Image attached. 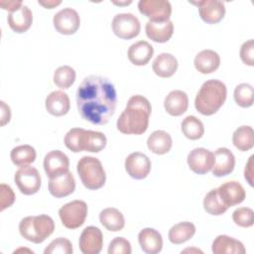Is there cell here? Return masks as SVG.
Here are the masks:
<instances>
[{
    "label": "cell",
    "mask_w": 254,
    "mask_h": 254,
    "mask_svg": "<svg viewBox=\"0 0 254 254\" xmlns=\"http://www.w3.org/2000/svg\"><path fill=\"white\" fill-rule=\"evenodd\" d=\"M117 102L113 83L104 76L88 75L76 90V105L82 119L94 125H104L114 114Z\"/></svg>",
    "instance_id": "cell-1"
},
{
    "label": "cell",
    "mask_w": 254,
    "mask_h": 254,
    "mask_svg": "<svg viewBox=\"0 0 254 254\" xmlns=\"http://www.w3.org/2000/svg\"><path fill=\"white\" fill-rule=\"evenodd\" d=\"M151 112V103L146 97L140 94L133 95L117 119L116 127L123 134L141 135L148 129Z\"/></svg>",
    "instance_id": "cell-2"
},
{
    "label": "cell",
    "mask_w": 254,
    "mask_h": 254,
    "mask_svg": "<svg viewBox=\"0 0 254 254\" xmlns=\"http://www.w3.org/2000/svg\"><path fill=\"white\" fill-rule=\"evenodd\" d=\"M226 95L227 88L222 81L218 79L206 80L195 96V109L204 116L213 115L224 104Z\"/></svg>",
    "instance_id": "cell-3"
},
{
    "label": "cell",
    "mask_w": 254,
    "mask_h": 254,
    "mask_svg": "<svg viewBox=\"0 0 254 254\" xmlns=\"http://www.w3.org/2000/svg\"><path fill=\"white\" fill-rule=\"evenodd\" d=\"M65 147L73 153L81 151L98 153L106 146L107 139L102 132L71 128L64 136Z\"/></svg>",
    "instance_id": "cell-4"
},
{
    "label": "cell",
    "mask_w": 254,
    "mask_h": 254,
    "mask_svg": "<svg viewBox=\"0 0 254 254\" xmlns=\"http://www.w3.org/2000/svg\"><path fill=\"white\" fill-rule=\"evenodd\" d=\"M55 230V222L48 214L31 215L21 219L19 232L26 240L39 244L44 242Z\"/></svg>",
    "instance_id": "cell-5"
},
{
    "label": "cell",
    "mask_w": 254,
    "mask_h": 254,
    "mask_svg": "<svg viewBox=\"0 0 254 254\" xmlns=\"http://www.w3.org/2000/svg\"><path fill=\"white\" fill-rule=\"evenodd\" d=\"M76 171L82 185L88 190H98L105 184V171L97 158L90 156L82 157L77 162Z\"/></svg>",
    "instance_id": "cell-6"
},
{
    "label": "cell",
    "mask_w": 254,
    "mask_h": 254,
    "mask_svg": "<svg viewBox=\"0 0 254 254\" xmlns=\"http://www.w3.org/2000/svg\"><path fill=\"white\" fill-rule=\"evenodd\" d=\"M87 211L88 208L85 201L75 199L64 204L59 209V215L64 227L75 229L84 223Z\"/></svg>",
    "instance_id": "cell-7"
},
{
    "label": "cell",
    "mask_w": 254,
    "mask_h": 254,
    "mask_svg": "<svg viewBox=\"0 0 254 254\" xmlns=\"http://www.w3.org/2000/svg\"><path fill=\"white\" fill-rule=\"evenodd\" d=\"M14 181L19 190L25 195L37 193L42 184L39 171L31 166L20 167V169L15 173Z\"/></svg>",
    "instance_id": "cell-8"
},
{
    "label": "cell",
    "mask_w": 254,
    "mask_h": 254,
    "mask_svg": "<svg viewBox=\"0 0 254 254\" xmlns=\"http://www.w3.org/2000/svg\"><path fill=\"white\" fill-rule=\"evenodd\" d=\"M112 31L120 39L130 40L137 37L141 31L139 19L132 13L116 14L112 20Z\"/></svg>",
    "instance_id": "cell-9"
},
{
    "label": "cell",
    "mask_w": 254,
    "mask_h": 254,
    "mask_svg": "<svg viewBox=\"0 0 254 254\" xmlns=\"http://www.w3.org/2000/svg\"><path fill=\"white\" fill-rule=\"evenodd\" d=\"M138 9L151 22L156 23L169 21L172 14V5L166 0H140Z\"/></svg>",
    "instance_id": "cell-10"
},
{
    "label": "cell",
    "mask_w": 254,
    "mask_h": 254,
    "mask_svg": "<svg viewBox=\"0 0 254 254\" xmlns=\"http://www.w3.org/2000/svg\"><path fill=\"white\" fill-rule=\"evenodd\" d=\"M53 24L60 34L72 35L80 26V18L74 9L64 8L55 14Z\"/></svg>",
    "instance_id": "cell-11"
},
{
    "label": "cell",
    "mask_w": 254,
    "mask_h": 254,
    "mask_svg": "<svg viewBox=\"0 0 254 254\" xmlns=\"http://www.w3.org/2000/svg\"><path fill=\"white\" fill-rule=\"evenodd\" d=\"M125 170L135 180L145 179L151 171L150 159L141 152H133L125 159Z\"/></svg>",
    "instance_id": "cell-12"
},
{
    "label": "cell",
    "mask_w": 254,
    "mask_h": 254,
    "mask_svg": "<svg viewBox=\"0 0 254 254\" xmlns=\"http://www.w3.org/2000/svg\"><path fill=\"white\" fill-rule=\"evenodd\" d=\"M78 245L83 254H98L103 246L101 230L95 226L85 227L79 236Z\"/></svg>",
    "instance_id": "cell-13"
},
{
    "label": "cell",
    "mask_w": 254,
    "mask_h": 254,
    "mask_svg": "<svg viewBox=\"0 0 254 254\" xmlns=\"http://www.w3.org/2000/svg\"><path fill=\"white\" fill-rule=\"evenodd\" d=\"M187 161L193 173L204 175L212 169L213 153L204 148H195L189 153Z\"/></svg>",
    "instance_id": "cell-14"
},
{
    "label": "cell",
    "mask_w": 254,
    "mask_h": 254,
    "mask_svg": "<svg viewBox=\"0 0 254 254\" xmlns=\"http://www.w3.org/2000/svg\"><path fill=\"white\" fill-rule=\"evenodd\" d=\"M190 3L197 5L201 20L207 24H216L220 22L225 15V6L222 1L202 0Z\"/></svg>",
    "instance_id": "cell-15"
},
{
    "label": "cell",
    "mask_w": 254,
    "mask_h": 254,
    "mask_svg": "<svg viewBox=\"0 0 254 254\" xmlns=\"http://www.w3.org/2000/svg\"><path fill=\"white\" fill-rule=\"evenodd\" d=\"M217 191L219 197L227 208L241 203L246 196L244 188L236 181L225 182L217 188Z\"/></svg>",
    "instance_id": "cell-16"
},
{
    "label": "cell",
    "mask_w": 254,
    "mask_h": 254,
    "mask_svg": "<svg viewBox=\"0 0 254 254\" xmlns=\"http://www.w3.org/2000/svg\"><path fill=\"white\" fill-rule=\"evenodd\" d=\"M69 168L68 157L60 150L50 151L44 159V169L49 178L66 173Z\"/></svg>",
    "instance_id": "cell-17"
},
{
    "label": "cell",
    "mask_w": 254,
    "mask_h": 254,
    "mask_svg": "<svg viewBox=\"0 0 254 254\" xmlns=\"http://www.w3.org/2000/svg\"><path fill=\"white\" fill-rule=\"evenodd\" d=\"M235 167V157L233 153L225 148L220 147L213 153V166L211 169L212 175L215 177H224L232 173Z\"/></svg>",
    "instance_id": "cell-18"
},
{
    "label": "cell",
    "mask_w": 254,
    "mask_h": 254,
    "mask_svg": "<svg viewBox=\"0 0 254 254\" xmlns=\"http://www.w3.org/2000/svg\"><path fill=\"white\" fill-rule=\"evenodd\" d=\"M74 190L75 180L73 175L69 171L59 176L50 178L49 191L53 196L57 198L67 196L71 194L74 191Z\"/></svg>",
    "instance_id": "cell-19"
},
{
    "label": "cell",
    "mask_w": 254,
    "mask_h": 254,
    "mask_svg": "<svg viewBox=\"0 0 254 254\" xmlns=\"http://www.w3.org/2000/svg\"><path fill=\"white\" fill-rule=\"evenodd\" d=\"M138 242L141 249L147 254H157L163 248L161 233L151 227L143 228L138 234Z\"/></svg>",
    "instance_id": "cell-20"
},
{
    "label": "cell",
    "mask_w": 254,
    "mask_h": 254,
    "mask_svg": "<svg viewBox=\"0 0 254 254\" xmlns=\"http://www.w3.org/2000/svg\"><path fill=\"white\" fill-rule=\"evenodd\" d=\"M47 111L57 117L65 115L70 108V101L67 94L62 90L52 91L45 101Z\"/></svg>",
    "instance_id": "cell-21"
},
{
    "label": "cell",
    "mask_w": 254,
    "mask_h": 254,
    "mask_svg": "<svg viewBox=\"0 0 254 254\" xmlns=\"http://www.w3.org/2000/svg\"><path fill=\"white\" fill-rule=\"evenodd\" d=\"M164 107L167 113L172 116L183 115L189 107L188 94L183 90H172L164 100Z\"/></svg>",
    "instance_id": "cell-22"
},
{
    "label": "cell",
    "mask_w": 254,
    "mask_h": 254,
    "mask_svg": "<svg viewBox=\"0 0 254 254\" xmlns=\"http://www.w3.org/2000/svg\"><path fill=\"white\" fill-rule=\"evenodd\" d=\"M9 27L16 33L21 34L27 32L33 23V13L30 8L23 5L19 10L8 14Z\"/></svg>",
    "instance_id": "cell-23"
},
{
    "label": "cell",
    "mask_w": 254,
    "mask_h": 254,
    "mask_svg": "<svg viewBox=\"0 0 254 254\" xmlns=\"http://www.w3.org/2000/svg\"><path fill=\"white\" fill-rule=\"evenodd\" d=\"M212 253L214 254H244L246 252L243 243L228 235H218L212 242Z\"/></svg>",
    "instance_id": "cell-24"
},
{
    "label": "cell",
    "mask_w": 254,
    "mask_h": 254,
    "mask_svg": "<svg viewBox=\"0 0 254 254\" xmlns=\"http://www.w3.org/2000/svg\"><path fill=\"white\" fill-rule=\"evenodd\" d=\"M193 64L200 73H212L220 65V57L212 50H202L195 56Z\"/></svg>",
    "instance_id": "cell-25"
},
{
    "label": "cell",
    "mask_w": 254,
    "mask_h": 254,
    "mask_svg": "<svg viewBox=\"0 0 254 254\" xmlns=\"http://www.w3.org/2000/svg\"><path fill=\"white\" fill-rule=\"evenodd\" d=\"M146 35L149 39L156 43L168 42L174 33V24L172 21L156 23L148 21L145 27Z\"/></svg>",
    "instance_id": "cell-26"
},
{
    "label": "cell",
    "mask_w": 254,
    "mask_h": 254,
    "mask_svg": "<svg viewBox=\"0 0 254 254\" xmlns=\"http://www.w3.org/2000/svg\"><path fill=\"white\" fill-rule=\"evenodd\" d=\"M154 49L146 41H138L128 49V60L135 65H145L152 59Z\"/></svg>",
    "instance_id": "cell-27"
},
{
    "label": "cell",
    "mask_w": 254,
    "mask_h": 254,
    "mask_svg": "<svg viewBox=\"0 0 254 254\" xmlns=\"http://www.w3.org/2000/svg\"><path fill=\"white\" fill-rule=\"evenodd\" d=\"M153 71L160 77H171L178 68V61L172 54L162 53L156 57L152 64Z\"/></svg>",
    "instance_id": "cell-28"
},
{
    "label": "cell",
    "mask_w": 254,
    "mask_h": 254,
    "mask_svg": "<svg viewBox=\"0 0 254 254\" xmlns=\"http://www.w3.org/2000/svg\"><path fill=\"white\" fill-rule=\"evenodd\" d=\"M173 145L171 135L164 130H156L147 139L148 149L157 155L167 154Z\"/></svg>",
    "instance_id": "cell-29"
},
{
    "label": "cell",
    "mask_w": 254,
    "mask_h": 254,
    "mask_svg": "<svg viewBox=\"0 0 254 254\" xmlns=\"http://www.w3.org/2000/svg\"><path fill=\"white\" fill-rule=\"evenodd\" d=\"M100 223L109 231H120L125 226V218L120 210L115 207H107L99 213Z\"/></svg>",
    "instance_id": "cell-30"
},
{
    "label": "cell",
    "mask_w": 254,
    "mask_h": 254,
    "mask_svg": "<svg viewBox=\"0 0 254 254\" xmlns=\"http://www.w3.org/2000/svg\"><path fill=\"white\" fill-rule=\"evenodd\" d=\"M195 233V226L190 221H183L175 224L169 230V240L176 245L189 241Z\"/></svg>",
    "instance_id": "cell-31"
},
{
    "label": "cell",
    "mask_w": 254,
    "mask_h": 254,
    "mask_svg": "<svg viewBox=\"0 0 254 254\" xmlns=\"http://www.w3.org/2000/svg\"><path fill=\"white\" fill-rule=\"evenodd\" d=\"M232 143L239 151L246 152L254 146V131L251 126L242 125L232 135Z\"/></svg>",
    "instance_id": "cell-32"
},
{
    "label": "cell",
    "mask_w": 254,
    "mask_h": 254,
    "mask_svg": "<svg viewBox=\"0 0 254 254\" xmlns=\"http://www.w3.org/2000/svg\"><path fill=\"white\" fill-rule=\"evenodd\" d=\"M37 157V153L34 147L30 145H20L12 149L10 158L12 163L17 167L29 166L34 163Z\"/></svg>",
    "instance_id": "cell-33"
},
{
    "label": "cell",
    "mask_w": 254,
    "mask_h": 254,
    "mask_svg": "<svg viewBox=\"0 0 254 254\" xmlns=\"http://www.w3.org/2000/svg\"><path fill=\"white\" fill-rule=\"evenodd\" d=\"M183 134L190 140L200 139L204 133V127L202 122L193 115L187 116L181 124Z\"/></svg>",
    "instance_id": "cell-34"
},
{
    "label": "cell",
    "mask_w": 254,
    "mask_h": 254,
    "mask_svg": "<svg viewBox=\"0 0 254 254\" xmlns=\"http://www.w3.org/2000/svg\"><path fill=\"white\" fill-rule=\"evenodd\" d=\"M203 208L211 215H221L228 209L219 197L217 189H212L206 193L203 198Z\"/></svg>",
    "instance_id": "cell-35"
},
{
    "label": "cell",
    "mask_w": 254,
    "mask_h": 254,
    "mask_svg": "<svg viewBox=\"0 0 254 254\" xmlns=\"http://www.w3.org/2000/svg\"><path fill=\"white\" fill-rule=\"evenodd\" d=\"M75 70L69 65H62L55 70L54 82L63 89L69 88L75 80Z\"/></svg>",
    "instance_id": "cell-36"
},
{
    "label": "cell",
    "mask_w": 254,
    "mask_h": 254,
    "mask_svg": "<svg viewBox=\"0 0 254 254\" xmlns=\"http://www.w3.org/2000/svg\"><path fill=\"white\" fill-rule=\"evenodd\" d=\"M233 96L236 104L240 107L247 108L252 106L254 101L252 85L246 82L238 84L234 89Z\"/></svg>",
    "instance_id": "cell-37"
},
{
    "label": "cell",
    "mask_w": 254,
    "mask_h": 254,
    "mask_svg": "<svg viewBox=\"0 0 254 254\" xmlns=\"http://www.w3.org/2000/svg\"><path fill=\"white\" fill-rule=\"evenodd\" d=\"M45 254H71V242L64 237H59L53 240L44 250Z\"/></svg>",
    "instance_id": "cell-38"
},
{
    "label": "cell",
    "mask_w": 254,
    "mask_h": 254,
    "mask_svg": "<svg viewBox=\"0 0 254 254\" xmlns=\"http://www.w3.org/2000/svg\"><path fill=\"white\" fill-rule=\"evenodd\" d=\"M234 223L240 227H251L254 223V212L250 207H238L232 213Z\"/></svg>",
    "instance_id": "cell-39"
},
{
    "label": "cell",
    "mask_w": 254,
    "mask_h": 254,
    "mask_svg": "<svg viewBox=\"0 0 254 254\" xmlns=\"http://www.w3.org/2000/svg\"><path fill=\"white\" fill-rule=\"evenodd\" d=\"M107 252L108 254H131V244L124 237H115L109 243Z\"/></svg>",
    "instance_id": "cell-40"
},
{
    "label": "cell",
    "mask_w": 254,
    "mask_h": 254,
    "mask_svg": "<svg viewBox=\"0 0 254 254\" xmlns=\"http://www.w3.org/2000/svg\"><path fill=\"white\" fill-rule=\"evenodd\" d=\"M15 201V193L10 186L6 184L0 185V210L10 207Z\"/></svg>",
    "instance_id": "cell-41"
},
{
    "label": "cell",
    "mask_w": 254,
    "mask_h": 254,
    "mask_svg": "<svg viewBox=\"0 0 254 254\" xmlns=\"http://www.w3.org/2000/svg\"><path fill=\"white\" fill-rule=\"evenodd\" d=\"M239 55L243 64L249 66L254 65V41L252 39L242 44Z\"/></svg>",
    "instance_id": "cell-42"
},
{
    "label": "cell",
    "mask_w": 254,
    "mask_h": 254,
    "mask_svg": "<svg viewBox=\"0 0 254 254\" xmlns=\"http://www.w3.org/2000/svg\"><path fill=\"white\" fill-rule=\"evenodd\" d=\"M0 6L4 10H8L10 12H14L19 10L23 6L22 1H16V0H1L0 1Z\"/></svg>",
    "instance_id": "cell-43"
},
{
    "label": "cell",
    "mask_w": 254,
    "mask_h": 254,
    "mask_svg": "<svg viewBox=\"0 0 254 254\" xmlns=\"http://www.w3.org/2000/svg\"><path fill=\"white\" fill-rule=\"evenodd\" d=\"M0 106H1V119H0L1 122H0V125L4 126L7 123H9V121L11 119V110H10V107L3 100L0 101Z\"/></svg>",
    "instance_id": "cell-44"
},
{
    "label": "cell",
    "mask_w": 254,
    "mask_h": 254,
    "mask_svg": "<svg viewBox=\"0 0 254 254\" xmlns=\"http://www.w3.org/2000/svg\"><path fill=\"white\" fill-rule=\"evenodd\" d=\"M253 158L254 156H251L245 166V170H244V178L245 180L248 182V184L253 187Z\"/></svg>",
    "instance_id": "cell-45"
},
{
    "label": "cell",
    "mask_w": 254,
    "mask_h": 254,
    "mask_svg": "<svg viewBox=\"0 0 254 254\" xmlns=\"http://www.w3.org/2000/svg\"><path fill=\"white\" fill-rule=\"evenodd\" d=\"M38 3L47 9H53V8L59 6L62 3V1L61 0H44V1L39 0Z\"/></svg>",
    "instance_id": "cell-46"
},
{
    "label": "cell",
    "mask_w": 254,
    "mask_h": 254,
    "mask_svg": "<svg viewBox=\"0 0 254 254\" xmlns=\"http://www.w3.org/2000/svg\"><path fill=\"white\" fill-rule=\"evenodd\" d=\"M113 4L115 5H119V6H122V5H129L132 3V1H125V2H116V1H113L112 2Z\"/></svg>",
    "instance_id": "cell-47"
},
{
    "label": "cell",
    "mask_w": 254,
    "mask_h": 254,
    "mask_svg": "<svg viewBox=\"0 0 254 254\" xmlns=\"http://www.w3.org/2000/svg\"><path fill=\"white\" fill-rule=\"evenodd\" d=\"M187 251H196V252H199V253H202V251H200V250H198V249H186V250H184V251H182V252H187Z\"/></svg>",
    "instance_id": "cell-48"
}]
</instances>
